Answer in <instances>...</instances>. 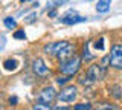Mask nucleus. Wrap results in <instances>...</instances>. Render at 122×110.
Returning <instances> with one entry per match:
<instances>
[{
    "instance_id": "18",
    "label": "nucleus",
    "mask_w": 122,
    "mask_h": 110,
    "mask_svg": "<svg viewBox=\"0 0 122 110\" xmlns=\"http://www.w3.org/2000/svg\"><path fill=\"white\" fill-rule=\"evenodd\" d=\"M14 37H15V38H25V31H17V32H15L14 34Z\"/></svg>"
},
{
    "instance_id": "23",
    "label": "nucleus",
    "mask_w": 122,
    "mask_h": 110,
    "mask_svg": "<svg viewBox=\"0 0 122 110\" xmlns=\"http://www.w3.org/2000/svg\"><path fill=\"white\" fill-rule=\"evenodd\" d=\"M21 2H23V3H25V2H28V0H21Z\"/></svg>"
},
{
    "instance_id": "14",
    "label": "nucleus",
    "mask_w": 122,
    "mask_h": 110,
    "mask_svg": "<svg viewBox=\"0 0 122 110\" xmlns=\"http://www.w3.org/2000/svg\"><path fill=\"white\" fill-rule=\"evenodd\" d=\"M75 109H76V110H90L92 105H90V104H76Z\"/></svg>"
},
{
    "instance_id": "1",
    "label": "nucleus",
    "mask_w": 122,
    "mask_h": 110,
    "mask_svg": "<svg viewBox=\"0 0 122 110\" xmlns=\"http://www.w3.org/2000/svg\"><path fill=\"white\" fill-rule=\"evenodd\" d=\"M104 77H105V67L101 66V64H93L87 69L86 77L79 79V83L81 84H92V83L101 81Z\"/></svg>"
},
{
    "instance_id": "16",
    "label": "nucleus",
    "mask_w": 122,
    "mask_h": 110,
    "mask_svg": "<svg viewBox=\"0 0 122 110\" xmlns=\"http://www.w3.org/2000/svg\"><path fill=\"white\" fill-rule=\"evenodd\" d=\"M95 47L99 49V51H102V49H104V38H99L96 43H95Z\"/></svg>"
},
{
    "instance_id": "19",
    "label": "nucleus",
    "mask_w": 122,
    "mask_h": 110,
    "mask_svg": "<svg viewBox=\"0 0 122 110\" xmlns=\"http://www.w3.org/2000/svg\"><path fill=\"white\" fill-rule=\"evenodd\" d=\"M99 109H113V110H116L117 107H114V105H108V104H104V105H98Z\"/></svg>"
},
{
    "instance_id": "6",
    "label": "nucleus",
    "mask_w": 122,
    "mask_h": 110,
    "mask_svg": "<svg viewBox=\"0 0 122 110\" xmlns=\"http://www.w3.org/2000/svg\"><path fill=\"white\" fill-rule=\"evenodd\" d=\"M67 44V41H56V43H49L44 46V52L49 55H58V52Z\"/></svg>"
},
{
    "instance_id": "8",
    "label": "nucleus",
    "mask_w": 122,
    "mask_h": 110,
    "mask_svg": "<svg viewBox=\"0 0 122 110\" xmlns=\"http://www.w3.org/2000/svg\"><path fill=\"white\" fill-rule=\"evenodd\" d=\"M34 72H35L37 75H40V77H46V75L49 73V69L46 67V64L41 58H37L35 61H34Z\"/></svg>"
},
{
    "instance_id": "3",
    "label": "nucleus",
    "mask_w": 122,
    "mask_h": 110,
    "mask_svg": "<svg viewBox=\"0 0 122 110\" xmlns=\"http://www.w3.org/2000/svg\"><path fill=\"white\" fill-rule=\"evenodd\" d=\"M110 66L122 69V44H114L110 52Z\"/></svg>"
},
{
    "instance_id": "10",
    "label": "nucleus",
    "mask_w": 122,
    "mask_h": 110,
    "mask_svg": "<svg viewBox=\"0 0 122 110\" xmlns=\"http://www.w3.org/2000/svg\"><path fill=\"white\" fill-rule=\"evenodd\" d=\"M110 5H112V0H99L96 5V11L98 12H107L110 9Z\"/></svg>"
},
{
    "instance_id": "7",
    "label": "nucleus",
    "mask_w": 122,
    "mask_h": 110,
    "mask_svg": "<svg viewBox=\"0 0 122 110\" xmlns=\"http://www.w3.org/2000/svg\"><path fill=\"white\" fill-rule=\"evenodd\" d=\"M87 18L86 17H81V16H76L75 12H69L66 14L64 17H61V21H63L64 25H76V23H81V21H86Z\"/></svg>"
},
{
    "instance_id": "15",
    "label": "nucleus",
    "mask_w": 122,
    "mask_h": 110,
    "mask_svg": "<svg viewBox=\"0 0 122 110\" xmlns=\"http://www.w3.org/2000/svg\"><path fill=\"white\" fill-rule=\"evenodd\" d=\"M66 2H69V0H52L51 2V8H55V6L63 5V3H66Z\"/></svg>"
},
{
    "instance_id": "12",
    "label": "nucleus",
    "mask_w": 122,
    "mask_h": 110,
    "mask_svg": "<svg viewBox=\"0 0 122 110\" xmlns=\"http://www.w3.org/2000/svg\"><path fill=\"white\" fill-rule=\"evenodd\" d=\"M5 26H6L8 29H14V28H17V23H15L14 18L8 17V18H5Z\"/></svg>"
},
{
    "instance_id": "20",
    "label": "nucleus",
    "mask_w": 122,
    "mask_h": 110,
    "mask_svg": "<svg viewBox=\"0 0 122 110\" xmlns=\"http://www.w3.org/2000/svg\"><path fill=\"white\" fill-rule=\"evenodd\" d=\"M55 16H56V11H55V9L49 11V17H55Z\"/></svg>"
},
{
    "instance_id": "22",
    "label": "nucleus",
    "mask_w": 122,
    "mask_h": 110,
    "mask_svg": "<svg viewBox=\"0 0 122 110\" xmlns=\"http://www.w3.org/2000/svg\"><path fill=\"white\" fill-rule=\"evenodd\" d=\"M15 102H17V98H15V96L11 98V104H15Z\"/></svg>"
},
{
    "instance_id": "13",
    "label": "nucleus",
    "mask_w": 122,
    "mask_h": 110,
    "mask_svg": "<svg viewBox=\"0 0 122 110\" xmlns=\"http://www.w3.org/2000/svg\"><path fill=\"white\" fill-rule=\"evenodd\" d=\"M86 61H90L92 58H93V55H90V52H89V43H86V46H84V57H82Z\"/></svg>"
},
{
    "instance_id": "5",
    "label": "nucleus",
    "mask_w": 122,
    "mask_h": 110,
    "mask_svg": "<svg viewBox=\"0 0 122 110\" xmlns=\"http://www.w3.org/2000/svg\"><path fill=\"white\" fill-rule=\"evenodd\" d=\"M53 98H56L55 90H53L52 87H46V89H43L40 92V95H38V98H37V102H38V104L49 105V102H52Z\"/></svg>"
},
{
    "instance_id": "21",
    "label": "nucleus",
    "mask_w": 122,
    "mask_h": 110,
    "mask_svg": "<svg viewBox=\"0 0 122 110\" xmlns=\"http://www.w3.org/2000/svg\"><path fill=\"white\" fill-rule=\"evenodd\" d=\"M34 18H35V14H30V16L28 17V21H32Z\"/></svg>"
},
{
    "instance_id": "11",
    "label": "nucleus",
    "mask_w": 122,
    "mask_h": 110,
    "mask_svg": "<svg viewBox=\"0 0 122 110\" xmlns=\"http://www.w3.org/2000/svg\"><path fill=\"white\" fill-rule=\"evenodd\" d=\"M3 67L8 70H15L17 69V61L15 60H6L5 63H3Z\"/></svg>"
},
{
    "instance_id": "4",
    "label": "nucleus",
    "mask_w": 122,
    "mask_h": 110,
    "mask_svg": "<svg viewBox=\"0 0 122 110\" xmlns=\"http://www.w3.org/2000/svg\"><path fill=\"white\" fill-rule=\"evenodd\" d=\"M76 95H78L76 93V87L75 86H67L56 95V98H58L60 101H63V102H72L76 98Z\"/></svg>"
},
{
    "instance_id": "9",
    "label": "nucleus",
    "mask_w": 122,
    "mask_h": 110,
    "mask_svg": "<svg viewBox=\"0 0 122 110\" xmlns=\"http://www.w3.org/2000/svg\"><path fill=\"white\" fill-rule=\"evenodd\" d=\"M73 52H75V47L72 46V44H69V43H67L66 46H64V47L58 52V55H56V57H58L60 60H63V61H64V60H67V58H72Z\"/></svg>"
},
{
    "instance_id": "17",
    "label": "nucleus",
    "mask_w": 122,
    "mask_h": 110,
    "mask_svg": "<svg viewBox=\"0 0 122 110\" xmlns=\"http://www.w3.org/2000/svg\"><path fill=\"white\" fill-rule=\"evenodd\" d=\"M69 81V77L66 75V77H60L58 79H56V83H58V84H64V83H67Z\"/></svg>"
},
{
    "instance_id": "2",
    "label": "nucleus",
    "mask_w": 122,
    "mask_h": 110,
    "mask_svg": "<svg viewBox=\"0 0 122 110\" xmlns=\"http://www.w3.org/2000/svg\"><path fill=\"white\" fill-rule=\"evenodd\" d=\"M79 67H81V58H78V57H72V58L67 60V61L64 60V61L61 63L60 72H61L63 75L72 77V75H75L76 72L79 70Z\"/></svg>"
}]
</instances>
